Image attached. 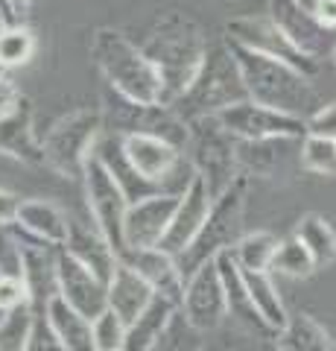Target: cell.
I'll return each instance as SVG.
<instances>
[{"label":"cell","instance_id":"cell-37","mask_svg":"<svg viewBox=\"0 0 336 351\" xmlns=\"http://www.w3.org/2000/svg\"><path fill=\"white\" fill-rule=\"evenodd\" d=\"M32 316H36V311H32L29 304L18 307V311L6 316V322L0 325V351H24L27 348Z\"/></svg>","mask_w":336,"mask_h":351},{"label":"cell","instance_id":"cell-13","mask_svg":"<svg viewBox=\"0 0 336 351\" xmlns=\"http://www.w3.org/2000/svg\"><path fill=\"white\" fill-rule=\"evenodd\" d=\"M301 144L305 138H260L237 141V164L248 179H278L292 167H301Z\"/></svg>","mask_w":336,"mask_h":351},{"label":"cell","instance_id":"cell-8","mask_svg":"<svg viewBox=\"0 0 336 351\" xmlns=\"http://www.w3.org/2000/svg\"><path fill=\"white\" fill-rule=\"evenodd\" d=\"M103 117H105V132L120 138L155 135L176 144L179 149L188 147V138H190V126L167 103H135V100H126L123 94L112 91V88L105 91Z\"/></svg>","mask_w":336,"mask_h":351},{"label":"cell","instance_id":"cell-5","mask_svg":"<svg viewBox=\"0 0 336 351\" xmlns=\"http://www.w3.org/2000/svg\"><path fill=\"white\" fill-rule=\"evenodd\" d=\"M248 184H252V179L240 173L231 188L214 199L211 214L205 219V226L199 228L196 240L179 255V267L184 272V278H190L199 267L216 261L222 252H231L237 243H240V237L246 234L243 223H246Z\"/></svg>","mask_w":336,"mask_h":351},{"label":"cell","instance_id":"cell-40","mask_svg":"<svg viewBox=\"0 0 336 351\" xmlns=\"http://www.w3.org/2000/svg\"><path fill=\"white\" fill-rule=\"evenodd\" d=\"M24 304H29L27 284L21 278H0V307H3L6 313H12V311H18V307H24Z\"/></svg>","mask_w":336,"mask_h":351},{"label":"cell","instance_id":"cell-25","mask_svg":"<svg viewBox=\"0 0 336 351\" xmlns=\"http://www.w3.org/2000/svg\"><path fill=\"white\" fill-rule=\"evenodd\" d=\"M153 302H155V290L149 287L132 267H126L120 261V267L114 269L112 281H108V307H112L126 325H132Z\"/></svg>","mask_w":336,"mask_h":351},{"label":"cell","instance_id":"cell-38","mask_svg":"<svg viewBox=\"0 0 336 351\" xmlns=\"http://www.w3.org/2000/svg\"><path fill=\"white\" fill-rule=\"evenodd\" d=\"M126 322L117 316L112 307H105V311L94 319V339H96V348L100 351H120L123 343H126Z\"/></svg>","mask_w":336,"mask_h":351},{"label":"cell","instance_id":"cell-29","mask_svg":"<svg viewBox=\"0 0 336 351\" xmlns=\"http://www.w3.org/2000/svg\"><path fill=\"white\" fill-rule=\"evenodd\" d=\"M240 272H243V284L248 290V299L255 302L257 313L263 316V319L269 322V328L278 334L281 328L287 325L289 313H287L284 302H281V293L275 287L272 276H269V272H257V269H240Z\"/></svg>","mask_w":336,"mask_h":351},{"label":"cell","instance_id":"cell-35","mask_svg":"<svg viewBox=\"0 0 336 351\" xmlns=\"http://www.w3.org/2000/svg\"><path fill=\"white\" fill-rule=\"evenodd\" d=\"M301 167L319 176H336V141L307 135L301 144Z\"/></svg>","mask_w":336,"mask_h":351},{"label":"cell","instance_id":"cell-27","mask_svg":"<svg viewBox=\"0 0 336 351\" xmlns=\"http://www.w3.org/2000/svg\"><path fill=\"white\" fill-rule=\"evenodd\" d=\"M275 351H336V343L310 313H289L275 337Z\"/></svg>","mask_w":336,"mask_h":351},{"label":"cell","instance_id":"cell-41","mask_svg":"<svg viewBox=\"0 0 336 351\" xmlns=\"http://www.w3.org/2000/svg\"><path fill=\"white\" fill-rule=\"evenodd\" d=\"M307 135L336 141V103L322 106L316 114L307 117Z\"/></svg>","mask_w":336,"mask_h":351},{"label":"cell","instance_id":"cell-44","mask_svg":"<svg viewBox=\"0 0 336 351\" xmlns=\"http://www.w3.org/2000/svg\"><path fill=\"white\" fill-rule=\"evenodd\" d=\"M27 6H29V0H9V9H12V18L18 21V24H21V18H24Z\"/></svg>","mask_w":336,"mask_h":351},{"label":"cell","instance_id":"cell-24","mask_svg":"<svg viewBox=\"0 0 336 351\" xmlns=\"http://www.w3.org/2000/svg\"><path fill=\"white\" fill-rule=\"evenodd\" d=\"M15 226L56 249H64L70 234V217L50 199H24L18 208Z\"/></svg>","mask_w":336,"mask_h":351},{"label":"cell","instance_id":"cell-20","mask_svg":"<svg viewBox=\"0 0 336 351\" xmlns=\"http://www.w3.org/2000/svg\"><path fill=\"white\" fill-rule=\"evenodd\" d=\"M64 252L73 255L79 263H85L94 276H100L105 284L112 281L114 269L120 267V255L117 249L112 246L100 226L94 219H79V217H70V234H68V243H64Z\"/></svg>","mask_w":336,"mask_h":351},{"label":"cell","instance_id":"cell-34","mask_svg":"<svg viewBox=\"0 0 336 351\" xmlns=\"http://www.w3.org/2000/svg\"><path fill=\"white\" fill-rule=\"evenodd\" d=\"M149 351H202V331H196L188 322V316L176 311L170 325L164 328V334L155 339V346Z\"/></svg>","mask_w":336,"mask_h":351},{"label":"cell","instance_id":"cell-12","mask_svg":"<svg viewBox=\"0 0 336 351\" xmlns=\"http://www.w3.org/2000/svg\"><path fill=\"white\" fill-rule=\"evenodd\" d=\"M179 311L202 334L216 331V328L229 319V302H225V287H222V276H220L216 261L199 267L184 281V299Z\"/></svg>","mask_w":336,"mask_h":351},{"label":"cell","instance_id":"cell-6","mask_svg":"<svg viewBox=\"0 0 336 351\" xmlns=\"http://www.w3.org/2000/svg\"><path fill=\"white\" fill-rule=\"evenodd\" d=\"M103 135H105L103 108H77V112L59 117L47 135L41 138L47 167L59 173L62 179L82 182L85 164L94 156Z\"/></svg>","mask_w":336,"mask_h":351},{"label":"cell","instance_id":"cell-39","mask_svg":"<svg viewBox=\"0 0 336 351\" xmlns=\"http://www.w3.org/2000/svg\"><path fill=\"white\" fill-rule=\"evenodd\" d=\"M24 351H64L62 339L56 337V331H53V325L47 319V313H36V316H32V328H29Z\"/></svg>","mask_w":336,"mask_h":351},{"label":"cell","instance_id":"cell-45","mask_svg":"<svg viewBox=\"0 0 336 351\" xmlns=\"http://www.w3.org/2000/svg\"><path fill=\"white\" fill-rule=\"evenodd\" d=\"M296 3H298V6H305L307 12L313 15V12H316V9H319V3H322V0H296Z\"/></svg>","mask_w":336,"mask_h":351},{"label":"cell","instance_id":"cell-33","mask_svg":"<svg viewBox=\"0 0 336 351\" xmlns=\"http://www.w3.org/2000/svg\"><path fill=\"white\" fill-rule=\"evenodd\" d=\"M316 267H319L316 258L310 255L307 246L296 234L281 240L275 261H272V272H281V276H289V278H310Z\"/></svg>","mask_w":336,"mask_h":351},{"label":"cell","instance_id":"cell-43","mask_svg":"<svg viewBox=\"0 0 336 351\" xmlns=\"http://www.w3.org/2000/svg\"><path fill=\"white\" fill-rule=\"evenodd\" d=\"M21 202H24L21 196H15L12 191H3V188H0V223H15Z\"/></svg>","mask_w":336,"mask_h":351},{"label":"cell","instance_id":"cell-18","mask_svg":"<svg viewBox=\"0 0 336 351\" xmlns=\"http://www.w3.org/2000/svg\"><path fill=\"white\" fill-rule=\"evenodd\" d=\"M120 261L126 267H132L140 278H144L149 287L155 290V295L172 302L176 307H181L184 299V272L179 267V258L164 252L161 246L155 249H126Z\"/></svg>","mask_w":336,"mask_h":351},{"label":"cell","instance_id":"cell-7","mask_svg":"<svg viewBox=\"0 0 336 351\" xmlns=\"http://www.w3.org/2000/svg\"><path fill=\"white\" fill-rule=\"evenodd\" d=\"M190 126L188 138V161L193 164L196 176H202L214 199L225 193L240 176V164H237V138L225 129L216 117H199Z\"/></svg>","mask_w":336,"mask_h":351},{"label":"cell","instance_id":"cell-32","mask_svg":"<svg viewBox=\"0 0 336 351\" xmlns=\"http://www.w3.org/2000/svg\"><path fill=\"white\" fill-rule=\"evenodd\" d=\"M36 56V36L24 24H3L0 27V68L12 71L27 64Z\"/></svg>","mask_w":336,"mask_h":351},{"label":"cell","instance_id":"cell-1","mask_svg":"<svg viewBox=\"0 0 336 351\" xmlns=\"http://www.w3.org/2000/svg\"><path fill=\"white\" fill-rule=\"evenodd\" d=\"M208 36L190 15L170 9L153 27L146 38L140 41V50L155 64V71L164 82V103H176L196 80L205 56H208Z\"/></svg>","mask_w":336,"mask_h":351},{"label":"cell","instance_id":"cell-28","mask_svg":"<svg viewBox=\"0 0 336 351\" xmlns=\"http://www.w3.org/2000/svg\"><path fill=\"white\" fill-rule=\"evenodd\" d=\"M179 307L155 295V302L146 307L144 313L138 316V319L126 328V343H123V351H149L155 346V339L164 334V328L170 325L172 313H176Z\"/></svg>","mask_w":336,"mask_h":351},{"label":"cell","instance_id":"cell-23","mask_svg":"<svg viewBox=\"0 0 336 351\" xmlns=\"http://www.w3.org/2000/svg\"><path fill=\"white\" fill-rule=\"evenodd\" d=\"M94 156L100 158L105 164V170L114 176V182L120 184V191L126 193L129 205L146 199V196L164 193V191H161V184L144 179V176L135 170V164L129 161V156H126V147H123V138L120 135H112V132H105V135L100 138V144H96V149H94Z\"/></svg>","mask_w":336,"mask_h":351},{"label":"cell","instance_id":"cell-17","mask_svg":"<svg viewBox=\"0 0 336 351\" xmlns=\"http://www.w3.org/2000/svg\"><path fill=\"white\" fill-rule=\"evenodd\" d=\"M211 205H214V193L208 191V184H205L202 176H193L188 191L179 196L176 214H172V223L167 228L164 240H161V249L179 258L181 252L196 240L199 228L205 226V219L211 214Z\"/></svg>","mask_w":336,"mask_h":351},{"label":"cell","instance_id":"cell-4","mask_svg":"<svg viewBox=\"0 0 336 351\" xmlns=\"http://www.w3.org/2000/svg\"><path fill=\"white\" fill-rule=\"evenodd\" d=\"M240 100H248V91H246L240 64H237L229 41L222 38L208 47V56H205L196 80L190 82V88L176 103H170V108L184 123H193L199 117L220 114L222 108H229Z\"/></svg>","mask_w":336,"mask_h":351},{"label":"cell","instance_id":"cell-16","mask_svg":"<svg viewBox=\"0 0 336 351\" xmlns=\"http://www.w3.org/2000/svg\"><path fill=\"white\" fill-rule=\"evenodd\" d=\"M269 18L278 24V29L296 44L301 53H307L313 59H322L331 47L336 50L333 36L336 32L322 27L305 6H298L296 0H269Z\"/></svg>","mask_w":336,"mask_h":351},{"label":"cell","instance_id":"cell-36","mask_svg":"<svg viewBox=\"0 0 336 351\" xmlns=\"http://www.w3.org/2000/svg\"><path fill=\"white\" fill-rule=\"evenodd\" d=\"M0 278L24 281V246L12 223H0Z\"/></svg>","mask_w":336,"mask_h":351},{"label":"cell","instance_id":"cell-21","mask_svg":"<svg viewBox=\"0 0 336 351\" xmlns=\"http://www.w3.org/2000/svg\"><path fill=\"white\" fill-rule=\"evenodd\" d=\"M123 147H126L129 161L135 164V170L144 176V179L161 184L164 193H167L170 176L188 158L184 149H179L176 144H170L164 138H155V135H126Z\"/></svg>","mask_w":336,"mask_h":351},{"label":"cell","instance_id":"cell-31","mask_svg":"<svg viewBox=\"0 0 336 351\" xmlns=\"http://www.w3.org/2000/svg\"><path fill=\"white\" fill-rule=\"evenodd\" d=\"M281 246V240L272 232H246L240 237V243L231 249V255L240 269H257V272H269L275 261V252Z\"/></svg>","mask_w":336,"mask_h":351},{"label":"cell","instance_id":"cell-42","mask_svg":"<svg viewBox=\"0 0 336 351\" xmlns=\"http://www.w3.org/2000/svg\"><path fill=\"white\" fill-rule=\"evenodd\" d=\"M21 97H24V94H21L15 76L9 71H0V120H3L21 103Z\"/></svg>","mask_w":336,"mask_h":351},{"label":"cell","instance_id":"cell-14","mask_svg":"<svg viewBox=\"0 0 336 351\" xmlns=\"http://www.w3.org/2000/svg\"><path fill=\"white\" fill-rule=\"evenodd\" d=\"M181 196V193H179ZM176 193H155L135 205H129L123 219V243L126 249H155L161 246L179 205Z\"/></svg>","mask_w":336,"mask_h":351},{"label":"cell","instance_id":"cell-2","mask_svg":"<svg viewBox=\"0 0 336 351\" xmlns=\"http://www.w3.org/2000/svg\"><path fill=\"white\" fill-rule=\"evenodd\" d=\"M229 47L234 53L237 64H240L248 100L269 106V108H275V112L301 117V120H307L310 114H316L322 108L316 88L310 85L307 73H301L298 68H292V64L281 62V59H269L255 50H246L234 41H229Z\"/></svg>","mask_w":336,"mask_h":351},{"label":"cell","instance_id":"cell-11","mask_svg":"<svg viewBox=\"0 0 336 351\" xmlns=\"http://www.w3.org/2000/svg\"><path fill=\"white\" fill-rule=\"evenodd\" d=\"M231 132L237 141H260V138H307V120L275 112L255 100H240L220 114H214Z\"/></svg>","mask_w":336,"mask_h":351},{"label":"cell","instance_id":"cell-30","mask_svg":"<svg viewBox=\"0 0 336 351\" xmlns=\"http://www.w3.org/2000/svg\"><path fill=\"white\" fill-rule=\"evenodd\" d=\"M292 234L307 246V252L316 258L319 267H328V263L336 261V232L322 214H301Z\"/></svg>","mask_w":336,"mask_h":351},{"label":"cell","instance_id":"cell-26","mask_svg":"<svg viewBox=\"0 0 336 351\" xmlns=\"http://www.w3.org/2000/svg\"><path fill=\"white\" fill-rule=\"evenodd\" d=\"M47 319L53 325V331L62 339L64 351H100L96 348V339H94V322L88 316H82L79 311L56 295L50 304H47Z\"/></svg>","mask_w":336,"mask_h":351},{"label":"cell","instance_id":"cell-15","mask_svg":"<svg viewBox=\"0 0 336 351\" xmlns=\"http://www.w3.org/2000/svg\"><path fill=\"white\" fill-rule=\"evenodd\" d=\"M59 295L91 322L108 307V284L64 249H59Z\"/></svg>","mask_w":336,"mask_h":351},{"label":"cell","instance_id":"cell-46","mask_svg":"<svg viewBox=\"0 0 336 351\" xmlns=\"http://www.w3.org/2000/svg\"><path fill=\"white\" fill-rule=\"evenodd\" d=\"M6 316H9V313L3 311V307H0V325H3V322H6Z\"/></svg>","mask_w":336,"mask_h":351},{"label":"cell","instance_id":"cell-10","mask_svg":"<svg viewBox=\"0 0 336 351\" xmlns=\"http://www.w3.org/2000/svg\"><path fill=\"white\" fill-rule=\"evenodd\" d=\"M82 188H85V205H88V217L100 226V232L112 240V246L117 249V255L126 252L123 243V219L129 211V199L120 191V184L114 182V176L105 170V164L91 156L85 164L82 176Z\"/></svg>","mask_w":336,"mask_h":351},{"label":"cell","instance_id":"cell-48","mask_svg":"<svg viewBox=\"0 0 336 351\" xmlns=\"http://www.w3.org/2000/svg\"><path fill=\"white\" fill-rule=\"evenodd\" d=\"M120 351H123V348H120Z\"/></svg>","mask_w":336,"mask_h":351},{"label":"cell","instance_id":"cell-3","mask_svg":"<svg viewBox=\"0 0 336 351\" xmlns=\"http://www.w3.org/2000/svg\"><path fill=\"white\" fill-rule=\"evenodd\" d=\"M91 59L96 71L103 73L105 85L112 91L123 94L126 100L135 103H164V82L155 71V64L146 59L129 36L120 29L100 27L91 36Z\"/></svg>","mask_w":336,"mask_h":351},{"label":"cell","instance_id":"cell-9","mask_svg":"<svg viewBox=\"0 0 336 351\" xmlns=\"http://www.w3.org/2000/svg\"><path fill=\"white\" fill-rule=\"evenodd\" d=\"M225 38L240 44L246 50H255L260 56H269V59H281L298 68L301 73H307L310 80L319 73V59L301 53L296 44H292L284 32L278 29V24L269 15H240V18H231L225 24Z\"/></svg>","mask_w":336,"mask_h":351},{"label":"cell","instance_id":"cell-22","mask_svg":"<svg viewBox=\"0 0 336 351\" xmlns=\"http://www.w3.org/2000/svg\"><path fill=\"white\" fill-rule=\"evenodd\" d=\"M0 152L12 161H21L27 167H47L44 144L36 135V123H32V103L21 97V103L0 120Z\"/></svg>","mask_w":336,"mask_h":351},{"label":"cell","instance_id":"cell-47","mask_svg":"<svg viewBox=\"0 0 336 351\" xmlns=\"http://www.w3.org/2000/svg\"><path fill=\"white\" fill-rule=\"evenodd\" d=\"M0 27H3V21H0Z\"/></svg>","mask_w":336,"mask_h":351},{"label":"cell","instance_id":"cell-19","mask_svg":"<svg viewBox=\"0 0 336 351\" xmlns=\"http://www.w3.org/2000/svg\"><path fill=\"white\" fill-rule=\"evenodd\" d=\"M216 267H220V276H222V287H225V302H229V319L237 331H243L255 339H275L278 334L269 328V322L257 313L255 302L248 299V290L243 284V272L237 267V261L231 252H222L216 258Z\"/></svg>","mask_w":336,"mask_h":351}]
</instances>
